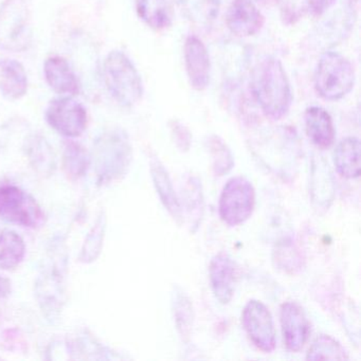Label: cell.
I'll return each instance as SVG.
<instances>
[{
    "instance_id": "cell-26",
    "label": "cell",
    "mask_w": 361,
    "mask_h": 361,
    "mask_svg": "<svg viewBox=\"0 0 361 361\" xmlns=\"http://www.w3.org/2000/svg\"><path fill=\"white\" fill-rule=\"evenodd\" d=\"M211 141H212L211 142L212 147H212L213 152L215 153L214 168L216 169V174L221 176V175L225 174L232 168L233 161H232V157L230 155L229 151H228L227 147L221 141L216 138Z\"/></svg>"
},
{
    "instance_id": "cell-13",
    "label": "cell",
    "mask_w": 361,
    "mask_h": 361,
    "mask_svg": "<svg viewBox=\"0 0 361 361\" xmlns=\"http://www.w3.org/2000/svg\"><path fill=\"white\" fill-rule=\"evenodd\" d=\"M281 324L287 348L293 352H299L305 344L310 334V323L302 308L295 302L283 304L281 308Z\"/></svg>"
},
{
    "instance_id": "cell-6",
    "label": "cell",
    "mask_w": 361,
    "mask_h": 361,
    "mask_svg": "<svg viewBox=\"0 0 361 361\" xmlns=\"http://www.w3.org/2000/svg\"><path fill=\"white\" fill-rule=\"evenodd\" d=\"M31 42L32 24L26 0H5L0 5V48L23 52Z\"/></svg>"
},
{
    "instance_id": "cell-21",
    "label": "cell",
    "mask_w": 361,
    "mask_h": 361,
    "mask_svg": "<svg viewBox=\"0 0 361 361\" xmlns=\"http://www.w3.org/2000/svg\"><path fill=\"white\" fill-rule=\"evenodd\" d=\"M26 152L33 168L43 175H49L56 168L54 151L41 135H33L27 140Z\"/></svg>"
},
{
    "instance_id": "cell-1",
    "label": "cell",
    "mask_w": 361,
    "mask_h": 361,
    "mask_svg": "<svg viewBox=\"0 0 361 361\" xmlns=\"http://www.w3.org/2000/svg\"><path fill=\"white\" fill-rule=\"evenodd\" d=\"M251 90L262 111L270 119H282L288 113L293 94L280 61L274 58L262 60L253 69Z\"/></svg>"
},
{
    "instance_id": "cell-7",
    "label": "cell",
    "mask_w": 361,
    "mask_h": 361,
    "mask_svg": "<svg viewBox=\"0 0 361 361\" xmlns=\"http://www.w3.org/2000/svg\"><path fill=\"white\" fill-rule=\"evenodd\" d=\"M0 219L22 227L41 225L44 213L37 200L20 188L0 185Z\"/></svg>"
},
{
    "instance_id": "cell-16",
    "label": "cell",
    "mask_w": 361,
    "mask_h": 361,
    "mask_svg": "<svg viewBox=\"0 0 361 361\" xmlns=\"http://www.w3.org/2000/svg\"><path fill=\"white\" fill-rule=\"evenodd\" d=\"M28 75L20 62L0 60V92L8 100H18L27 94Z\"/></svg>"
},
{
    "instance_id": "cell-20",
    "label": "cell",
    "mask_w": 361,
    "mask_h": 361,
    "mask_svg": "<svg viewBox=\"0 0 361 361\" xmlns=\"http://www.w3.org/2000/svg\"><path fill=\"white\" fill-rule=\"evenodd\" d=\"M26 255L24 240L11 230H0V268L9 270L18 267Z\"/></svg>"
},
{
    "instance_id": "cell-19",
    "label": "cell",
    "mask_w": 361,
    "mask_h": 361,
    "mask_svg": "<svg viewBox=\"0 0 361 361\" xmlns=\"http://www.w3.org/2000/svg\"><path fill=\"white\" fill-rule=\"evenodd\" d=\"M334 162L339 174L346 178L360 175V142L357 138H346L338 145Z\"/></svg>"
},
{
    "instance_id": "cell-29",
    "label": "cell",
    "mask_w": 361,
    "mask_h": 361,
    "mask_svg": "<svg viewBox=\"0 0 361 361\" xmlns=\"http://www.w3.org/2000/svg\"><path fill=\"white\" fill-rule=\"evenodd\" d=\"M352 1H354V3H356L357 0H352Z\"/></svg>"
},
{
    "instance_id": "cell-25",
    "label": "cell",
    "mask_w": 361,
    "mask_h": 361,
    "mask_svg": "<svg viewBox=\"0 0 361 361\" xmlns=\"http://www.w3.org/2000/svg\"><path fill=\"white\" fill-rule=\"evenodd\" d=\"M307 359L318 360V359H348L345 350L333 338L326 335H321L312 343V348L308 350Z\"/></svg>"
},
{
    "instance_id": "cell-4",
    "label": "cell",
    "mask_w": 361,
    "mask_h": 361,
    "mask_svg": "<svg viewBox=\"0 0 361 361\" xmlns=\"http://www.w3.org/2000/svg\"><path fill=\"white\" fill-rule=\"evenodd\" d=\"M130 159L128 137L121 130H109L94 143V160L99 185L111 183L123 174Z\"/></svg>"
},
{
    "instance_id": "cell-10",
    "label": "cell",
    "mask_w": 361,
    "mask_h": 361,
    "mask_svg": "<svg viewBox=\"0 0 361 361\" xmlns=\"http://www.w3.org/2000/svg\"><path fill=\"white\" fill-rule=\"evenodd\" d=\"M242 322L251 341L259 350L271 352L276 348V331L268 308L262 302L252 300L243 310Z\"/></svg>"
},
{
    "instance_id": "cell-2",
    "label": "cell",
    "mask_w": 361,
    "mask_h": 361,
    "mask_svg": "<svg viewBox=\"0 0 361 361\" xmlns=\"http://www.w3.org/2000/svg\"><path fill=\"white\" fill-rule=\"evenodd\" d=\"M67 272V252L61 240L52 242L47 259L35 283L37 301L46 318L58 319L62 312Z\"/></svg>"
},
{
    "instance_id": "cell-9",
    "label": "cell",
    "mask_w": 361,
    "mask_h": 361,
    "mask_svg": "<svg viewBox=\"0 0 361 361\" xmlns=\"http://www.w3.org/2000/svg\"><path fill=\"white\" fill-rule=\"evenodd\" d=\"M46 120L56 132L68 138L81 136L87 128V111L71 97L54 99L46 109Z\"/></svg>"
},
{
    "instance_id": "cell-22",
    "label": "cell",
    "mask_w": 361,
    "mask_h": 361,
    "mask_svg": "<svg viewBox=\"0 0 361 361\" xmlns=\"http://www.w3.org/2000/svg\"><path fill=\"white\" fill-rule=\"evenodd\" d=\"M151 166L152 176L162 202L173 216L180 219V206L166 171L159 161L152 162Z\"/></svg>"
},
{
    "instance_id": "cell-23",
    "label": "cell",
    "mask_w": 361,
    "mask_h": 361,
    "mask_svg": "<svg viewBox=\"0 0 361 361\" xmlns=\"http://www.w3.org/2000/svg\"><path fill=\"white\" fill-rule=\"evenodd\" d=\"M92 158L79 143L67 142L63 156L65 172L71 178H81L87 172Z\"/></svg>"
},
{
    "instance_id": "cell-11",
    "label": "cell",
    "mask_w": 361,
    "mask_h": 361,
    "mask_svg": "<svg viewBox=\"0 0 361 361\" xmlns=\"http://www.w3.org/2000/svg\"><path fill=\"white\" fill-rule=\"evenodd\" d=\"M185 64L190 84L202 92L210 83L211 62L208 50L196 37H189L185 44Z\"/></svg>"
},
{
    "instance_id": "cell-5",
    "label": "cell",
    "mask_w": 361,
    "mask_h": 361,
    "mask_svg": "<svg viewBox=\"0 0 361 361\" xmlns=\"http://www.w3.org/2000/svg\"><path fill=\"white\" fill-rule=\"evenodd\" d=\"M355 71L348 59L337 52L323 54L314 73V87L321 98L338 101L354 87Z\"/></svg>"
},
{
    "instance_id": "cell-28",
    "label": "cell",
    "mask_w": 361,
    "mask_h": 361,
    "mask_svg": "<svg viewBox=\"0 0 361 361\" xmlns=\"http://www.w3.org/2000/svg\"><path fill=\"white\" fill-rule=\"evenodd\" d=\"M11 290V282H10L9 279L0 276V299L9 297Z\"/></svg>"
},
{
    "instance_id": "cell-27",
    "label": "cell",
    "mask_w": 361,
    "mask_h": 361,
    "mask_svg": "<svg viewBox=\"0 0 361 361\" xmlns=\"http://www.w3.org/2000/svg\"><path fill=\"white\" fill-rule=\"evenodd\" d=\"M306 4L312 16H321L335 4V0H306Z\"/></svg>"
},
{
    "instance_id": "cell-18",
    "label": "cell",
    "mask_w": 361,
    "mask_h": 361,
    "mask_svg": "<svg viewBox=\"0 0 361 361\" xmlns=\"http://www.w3.org/2000/svg\"><path fill=\"white\" fill-rule=\"evenodd\" d=\"M136 11L141 20L154 30H164L172 24L170 0H136Z\"/></svg>"
},
{
    "instance_id": "cell-17",
    "label": "cell",
    "mask_w": 361,
    "mask_h": 361,
    "mask_svg": "<svg viewBox=\"0 0 361 361\" xmlns=\"http://www.w3.org/2000/svg\"><path fill=\"white\" fill-rule=\"evenodd\" d=\"M305 128L308 138L320 149H327L335 140V128L329 114L322 107L312 106L305 111Z\"/></svg>"
},
{
    "instance_id": "cell-3",
    "label": "cell",
    "mask_w": 361,
    "mask_h": 361,
    "mask_svg": "<svg viewBox=\"0 0 361 361\" xmlns=\"http://www.w3.org/2000/svg\"><path fill=\"white\" fill-rule=\"evenodd\" d=\"M103 79L107 90L122 106L130 107L142 98L140 75L123 52L111 51L103 65Z\"/></svg>"
},
{
    "instance_id": "cell-12",
    "label": "cell",
    "mask_w": 361,
    "mask_h": 361,
    "mask_svg": "<svg viewBox=\"0 0 361 361\" xmlns=\"http://www.w3.org/2000/svg\"><path fill=\"white\" fill-rule=\"evenodd\" d=\"M226 24L236 37H248L259 32L264 18L252 0H233L226 14Z\"/></svg>"
},
{
    "instance_id": "cell-14",
    "label": "cell",
    "mask_w": 361,
    "mask_h": 361,
    "mask_svg": "<svg viewBox=\"0 0 361 361\" xmlns=\"http://www.w3.org/2000/svg\"><path fill=\"white\" fill-rule=\"evenodd\" d=\"M236 267L231 257L221 252L210 264V282L215 297L221 303H229L234 293Z\"/></svg>"
},
{
    "instance_id": "cell-24",
    "label": "cell",
    "mask_w": 361,
    "mask_h": 361,
    "mask_svg": "<svg viewBox=\"0 0 361 361\" xmlns=\"http://www.w3.org/2000/svg\"><path fill=\"white\" fill-rule=\"evenodd\" d=\"M105 231H106V217L102 212L99 215L90 233L86 236L85 242L82 247L81 255H80V261L82 263H92L98 259L102 250Z\"/></svg>"
},
{
    "instance_id": "cell-15",
    "label": "cell",
    "mask_w": 361,
    "mask_h": 361,
    "mask_svg": "<svg viewBox=\"0 0 361 361\" xmlns=\"http://www.w3.org/2000/svg\"><path fill=\"white\" fill-rule=\"evenodd\" d=\"M46 81L56 94L75 96L79 94L80 84L68 62L61 56H50L44 64Z\"/></svg>"
},
{
    "instance_id": "cell-8",
    "label": "cell",
    "mask_w": 361,
    "mask_h": 361,
    "mask_svg": "<svg viewBox=\"0 0 361 361\" xmlns=\"http://www.w3.org/2000/svg\"><path fill=\"white\" fill-rule=\"evenodd\" d=\"M255 202V189L250 181L234 177L226 183L221 192L219 215L227 225H240L252 214Z\"/></svg>"
}]
</instances>
